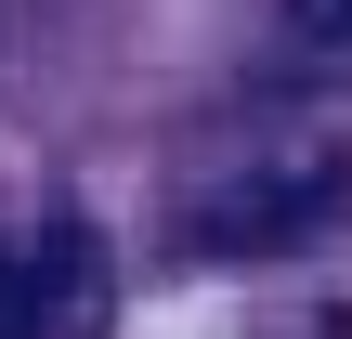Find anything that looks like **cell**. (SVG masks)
<instances>
[{"label": "cell", "instance_id": "6da1fadb", "mask_svg": "<svg viewBox=\"0 0 352 339\" xmlns=\"http://www.w3.org/2000/svg\"><path fill=\"white\" fill-rule=\"evenodd\" d=\"M327 209H340V170H248V183H222L209 209H183V248H196V261H261V248L327 235Z\"/></svg>", "mask_w": 352, "mask_h": 339}, {"label": "cell", "instance_id": "7a4b0ae2", "mask_svg": "<svg viewBox=\"0 0 352 339\" xmlns=\"http://www.w3.org/2000/svg\"><path fill=\"white\" fill-rule=\"evenodd\" d=\"M0 339H52V274L26 248H0Z\"/></svg>", "mask_w": 352, "mask_h": 339}, {"label": "cell", "instance_id": "3957f363", "mask_svg": "<svg viewBox=\"0 0 352 339\" xmlns=\"http://www.w3.org/2000/svg\"><path fill=\"white\" fill-rule=\"evenodd\" d=\"M287 39H327V52H340L352 39V0H287Z\"/></svg>", "mask_w": 352, "mask_h": 339}]
</instances>
